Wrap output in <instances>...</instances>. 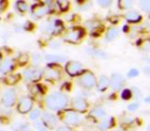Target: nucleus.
Instances as JSON below:
<instances>
[{
	"label": "nucleus",
	"mask_w": 150,
	"mask_h": 131,
	"mask_svg": "<svg viewBox=\"0 0 150 131\" xmlns=\"http://www.w3.org/2000/svg\"><path fill=\"white\" fill-rule=\"evenodd\" d=\"M56 131H71V129L68 126H60L57 128Z\"/></svg>",
	"instance_id": "nucleus-45"
},
{
	"label": "nucleus",
	"mask_w": 150,
	"mask_h": 131,
	"mask_svg": "<svg viewBox=\"0 0 150 131\" xmlns=\"http://www.w3.org/2000/svg\"><path fill=\"white\" fill-rule=\"evenodd\" d=\"M115 124V121H114V118L113 117H105L103 118V120L101 121L100 123L98 124V129L102 131H106L108 129L112 128Z\"/></svg>",
	"instance_id": "nucleus-18"
},
{
	"label": "nucleus",
	"mask_w": 150,
	"mask_h": 131,
	"mask_svg": "<svg viewBox=\"0 0 150 131\" xmlns=\"http://www.w3.org/2000/svg\"><path fill=\"white\" fill-rule=\"evenodd\" d=\"M65 71L71 77H76V76L81 75L86 70H84L83 64L81 62H76V60H71V62H68L66 64Z\"/></svg>",
	"instance_id": "nucleus-7"
},
{
	"label": "nucleus",
	"mask_w": 150,
	"mask_h": 131,
	"mask_svg": "<svg viewBox=\"0 0 150 131\" xmlns=\"http://www.w3.org/2000/svg\"><path fill=\"white\" fill-rule=\"evenodd\" d=\"M2 131H4V130H2Z\"/></svg>",
	"instance_id": "nucleus-51"
},
{
	"label": "nucleus",
	"mask_w": 150,
	"mask_h": 131,
	"mask_svg": "<svg viewBox=\"0 0 150 131\" xmlns=\"http://www.w3.org/2000/svg\"><path fill=\"white\" fill-rule=\"evenodd\" d=\"M42 30H43L45 33H50L52 34V35H58V34H61L64 30V26H63V23L60 21V20H50L47 21V23H45L42 27Z\"/></svg>",
	"instance_id": "nucleus-6"
},
{
	"label": "nucleus",
	"mask_w": 150,
	"mask_h": 131,
	"mask_svg": "<svg viewBox=\"0 0 150 131\" xmlns=\"http://www.w3.org/2000/svg\"><path fill=\"white\" fill-rule=\"evenodd\" d=\"M71 106H72V109L75 111H77L79 113H84L88 110V100L84 97H81V96H76L72 99L71 102Z\"/></svg>",
	"instance_id": "nucleus-10"
},
{
	"label": "nucleus",
	"mask_w": 150,
	"mask_h": 131,
	"mask_svg": "<svg viewBox=\"0 0 150 131\" xmlns=\"http://www.w3.org/2000/svg\"><path fill=\"white\" fill-rule=\"evenodd\" d=\"M144 102H145L146 104H150V94L147 96V97H145V98H144Z\"/></svg>",
	"instance_id": "nucleus-46"
},
{
	"label": "nucleus",
	"mask_w": 150,
	"mask_h": 131,
	"mask_svg": "<svg viewBox=\"0 0 150 131\" xmlns=\"http://www.w3.org/2000/svg\"><path fill=\"white\" fill-rule=\"evenodd\" d=\"M125 78L119 73H113L110 77V87L114 91H118L125 86Z\"/></svg>",
	"instance_id": "nucleus-11"
},
{
	"label": "nucleus",
	"mask_w": 150,
	"mask_h": 131,
	"mask_svg": "<svg viewBox=\"0 0 150 131\" xmlns=\"http://www.w3.org/2000/svg\"><path fill=\"white\" fill-rule=\"evenodd\" d=\"M58 9H60L61 11H67L70 6L69 0H54Z\"/></svg>",
	"instance_id": "nucleus-26"
},
{
	"label": "nucleus",
	"mask_w": 150,
	"mask_h": 131,
	"mask_svg": "<svg viewBox=\"0 0 150 131\" xmlns=\"http://www.w3.org/2000/svg\"><path fill=\"white\" fill-rule=\"evenodd\" d=\"M15 8L17 9L19 13H26L29 11V5L26 2L25 0H17L15 3Z\"/></svg>",
	"instance_id": "nucleus-24"
},
{
	"label": "nucleus",
	"mask_w": 150,
	"mask_h": 131,
	"mask_svg": "<svg viewBox=\"0 0 150 131\" xmlns=\"http://www.w3.org/2000/svg\"><path fill=\"white\" fill-rule=\"evenodd\" d=\"M40 115H41V111H40L39 109H34V110H32L31 112H30L29 119L32 121H35L39 118Z\"/></svg>",
	"instance_id": "nucleus-30"
},
{
	"label": "nucleus",
	"mask_w": 150,
	"mask_h": 131,
	"mask_svg": "<svg viewBox=\"0 0 150 131\" xmlns=\"http://www.w3.org/2000/svg\"><path fill=\"white\" fill-rule=\"evenodd\" d=\"M106 111L102 108V106H95L94 109H92V111L90 112V116L95 118L96 120H101V119L106 117Z\"/></svg>",
	"instance_id": "nucleus-20"
},
{
	"label": "nucleus",
	"mask_w": 150,
	"mask_h": 131,
	"mask_svg": "<svg viewBox=\"0 0 150 131\" xmlns=\"http://www.w3.org/2000/svg\"><path fill=\"white\" fill-rule=\"evenodd\" d=\"M134 2H135V0H118L117 5H118V8L121 11H129L133 7Z\"/></svg>",
	"instance_id": "nucleus-25"
},
{
	"label": "nucleus",
	"mask_w": 150,
	"mask_h": 131,
	"mask_svg": "<svg viewBox=\"0 0 150 131\" xmlns=\"http://www.w3.org/2000/svg\"><path fill=\"white\" fill-rule=\"evenodd\" d=\"M32 60H33L34 64H39L40 62L43 60V58H42V56L40 55V54H33L32 55Z\"/></svg>",
	"instance_id": "nucleus-39"
},
{
	"label": "nucleus",
	"mask_w": 150,
	"mask_h": 131,
	"mask_svg": "<svg viewBox=\"0 0 150 131\" xmlns=\"http://www.w3.org/2000/svg\"><path fill=\"white\" fill-rule=\"evenodd\" d=\"M43 76L48 81H58L62 77V72L56 64H47L43 70Z\"/></svg>",
	"instance_id": "nucleus-8"
},
{
	"label": "nucleus",
	"mask_w": 150,
	"mask_h": 131,
	"mask_svg": "<svg viewBox=\"0 0 150 131\" xmlns=\"http://www.w3.org/2000/svg\"><path fill=\"white\" fill-rule=\"evenodd\" d=\"M2 113V106H1V104H0V114Z\"/></svg>",
	"instance_id": "nucleus-49"
},
{
	"label": "nucleus",
	"mask_w": 150,
	"mask_h": 131,
	"mask_svg": "<svg viewBox=\"0 0 150 131\" xmlns=\"http://www.w3.org/2000/svg\"><path fill=\"white\" fill-rule=\"evenodd\" d=\"M33 109V100L30 97H22L18 104V112L21 114H27Z\"/></svg>",
	"instance_id": "nucleus-14"
},
{
	"label": "nucleus",
	"mask_w": 150,
	"mask_h": 131,
	"mask_svg": "<svg viewBox=\"0 0 150 131\" xmlns=\"http://www.w3.org/2000/svg\"><path fill=\"white\" fill-rule=\"evenodd\" d=\"M62 120L66 125H78L82 119L79 112L72 109V110H65L63 112Z\"/></svg>",
	"instance_id": "nucleus-5"
},
{
	"label": "nucleus",
	"mask_w": 150,
	"mask_h": 131,
	"mask_svg": "<svg viewBox=\"0 0 150 131\" xmlns=\"http://www.w3.org/2000/svg\"><path fill=\"white\" fill-rule=\"evenodd\" d=\"M113 131H123V130H121V129H115V130H113Z\"/></svg>",
	"instance_id": "nucleus-50"
},
{
	"label": "nucleus",
	"mask_w": 150,
	"mask_h": 131,
	"mask_svg": "<svg viewBox=\"0 0 150 131\" xmlns=\"http://www.w3.org/2000/svg\"><path fill=\"white\" fill-rule=\"evenodd\" d=\"M50 46L52 48V49H57V48H59V47H61V43H60V41H52V43L50 44Z\"/></svg>",
	"instance_id": "nucleus-43"
},
{
	"label": "nucleus",
	"mask_w": 150,
	"mask_h": 131,
	"mask_svg": "<svg viewBox=\"0 0 150 131\" xmlns=\"http://www.w3.org/2000/svg\"><path fill=\"white\" fill-rule=\"evenodd\" d=\"M16 62L13 58H5L0 64V73L2 74H8L15 69Z\"/></svg>",
	"instance_id": "nucleus-15"
},
{
	"label": "nucleus",
	"mask_w": 150,
	"mask_h": 131,
	"mask_svg": "<svg viewBox=\"0 0 150 131\" xmlns=\"http://www.w3.org/2000/svg\"><path fill=\"white\" fill-rule=\"evenodd\" d=\"M146 131H150V124L147 126V128H146Z\"/></svg>",
	"instance_id": "nucleus-48"
},
{
	"label": "nucleus",
	"mask_w": 150,
	"mask_h": 131,
	"mask_svg": "<svg viewBox=\"0 0 150 131\" xmlns=\"http://www.w3.org/2000/svg\"><path fill=\"white\" fill-rule=\"evenodd\" d=\"M18 60H19V62H20V64H21V66H24V64H26L28 62L29 57H28L27 54H22L20 57H18Z\"/></svg>",
	"instance_id": "nucleus-38"
},
{
	"label": "nucleus",
	"mask_w": 150,
	"mask_h": 131,
	"mask_svg": "<svg viewBox=\"0 0 150 131\" xmlns=\"http://www.w3.org/2000/svg\"><path fill=\"white\" fill-rule=\"evenodd\" d=\"M112 2H113V0H97V3H98L101 7H103V8H108V7H110Z\"/></svg>",
	"instance_id": "nucleus-31"
},
{
	"label": "nucleus",
	"mask_w": 150,
	"mask_h": 131,
	"mask_svg": "<svg viewBox=\"0 0 150 131\" xmlns=\"http://www.w3.org/2000/svg\"><path fill=\"white\" fill-rule=\"evenodd\" d=\"M110 86V79L106 76H100L99 80L97 81V90L100 92H104L107 90V88Z\"/></svg>",
	"instance_id": "nucleus-19"
},
{
	"label": "nucleus",
	"mask_w": 150,
	"mask_h": 131,
	"mask_svg": "<svg viewBox=\"0 0 150 131\" xmlns=\"http://www.w3.org/2000/svg\"><path fill=\"white\" fill-rule=\"evenodd\" d=\"M78 84L84 89H92L97 85V79L94 73L91 71H84L78 79Z\"/></svg>",
	"instance_id": "nucleus-3"
},
{
	"label": "nucleus",
	"mask_w": 150,
	"mask_h": 131,
	"mask_svg": "<svg viewBox=\"0 0 150 131\" xmlns=\"http://www.w3.org/2000/svg\"><path fill=\"white\" fill-rule=\"evenodd\" d=\"M44 60L48 62H54V64H57V62H66L67 57L64 55H60V54H45L44 56Z\"/></svg>",
	"instance_id": "nucleus-22"
},
{
	"label": "nucleus",
	"mask_w": 150,
	"mask_h": 131,
	"mask_svg": "<svg viewBox=\"0 0 150 131\" xmlns=\"http://www.w3.org/2000/svg\"><path fill=\"white\" fill-rule=\"evenodd\" d=\"M30 127L27 123H20V124L17 125L16 127V130L17 131H29Z\"/></svg>",
	"instance_id": "nucleus-34"
},
{
	"label": "nucleus",
	"mask_w": 150,
	"mask_h": 131,
	"mask_svg": "<svg viewBox=\"0 0 150 131\" xmlns=\"http://www.w3.org/2000/svg\"><path fill=\"white\" fill-rule=\"evenodd\" d=\"M8 7V0H0V15L3 13Z\"/></svg>",
	"instance_id": "nucleus-35"
},
{
	"label": "nucleus",
	"mask_w": 150,
	"mask_h": 131,
	"mask_svg": "<svg viewBox=\"0 0 150 131\" xmlns=\"http://www.w3.org/2000/svg\"><path fill=\"white\" fill-rule=\"evenodd\" d=\"M139 6L144 13H150V0H139Z\"/></svg>",
	"instance_id": "nucleus-28"
},
{
	"label": "nucleus",
	"mask_w": 150,
	"mask_h": 131,
	"mask_svg": "<svg viewBox=\"0 0 150 131\" xmlns=\"http://www.w3.org/2000/svg\"><path fill=\"white\" fill-rule=\"evenodd\" d=\"M20 80V75H13V74H9L7 75V77L4 79V82L6 84H9V85H13V84L18 83V81Z\"/></svg>",
	"instance_id": "nucleus-27"
},
{
	"label": "nucleus",
	"mask_w": 150,
	"mask_h": 131,
	"mask_svg": "<svg viewBox=\"0 0 150 131\" xmlns=\"http://www.w3.org/2000/svg\"><path fill=\"white\" fill-rule=\"evenodd\" d=\"M23 77L28 82H37L43 76V70L39 67H29L23 71Z\"/></svg>",
	"instance_id": "nucleus-4"
},
{
	"label": "nucleus",
	"mask_w": 150,
	"mask_h": 131,
	"mask_svg": "<svg viewBox=\"0 0 150 131\" xmlns=\"http://www.w3.org/2000/svg\"><path fill=\"white\" fill-rule=\"evenodd\" d=\"M50 13V9L45 3H36L31 7V15L34 19L38 20L44 18Z\"/></svg>",
	"instance_id": "nucleus-9"
},
{
	"label": "nucleus",
	"mask_w": 150,
	"mask_h": 131,
	"mask_svg": "<svg viewBox=\"0 0 150 131\" xmlns=\"http://www.w3.org/2000/svg\"><path fill=\"white\" fill-rule=\"evenodd\" d=\"M139 74H140V72H139V70L138 69H135V68H133V69H131L129 72H127V78H136V77H138L139 76Z\"/></svg>",
	"instance_id": "nucleus-33"
},
{
	"label": "nucleus",
	"mask_w": 150,
	"mask_h": 131,
	"mask_svg": "<svg viewBox=\"0 0 150 131\" xmlns=\"http://www.w3.org/2000/svg\"><path fill=\"white\" fill-rule=\"evenodd\" d=\"M138 109H139V104L138 102H133V104H129L127 106V111H129V112H135Z\"/></svg>",
	"instance_id": "nucleus-41"
},
{
	"label": "nucleus",
	"mask_w": 150,
	"mask_h": 131,
	"mask_svg": "<svg viewBox=\"0 0 150 131\" xmlns=\"http://www.w3.org/2000/svg\"><path fill=\"white\" fill-rule=\"evenodd\" d=\"M86 28L91 30L93 34L96 33V35H100V33L103 31V26L99 21H95V20H91V21L86 23Z\"/></svg>",
	"instance_id": "nucleus-17"
},
{
	"label": "nucleus",
	"mask_w": 150,
	"mask_h": 131,
	"mask_svg": "<svg viewBox=\"0 0 150 131\" xmlns=\"http://www.w3.org/2000/svg\"><path fill=\"white\" fill-rule=\"evenodd\" d=\"M69 98L63 92H52L48 94L45 99V104L50 111H61L68 106Z\"/></svg>",
	"instance_id": "nucleus-1"
},
{
	"label": "nucleus",
	"mask_w": 150,
	"mask_h": 131,
	"mask_svg": "<svg viewBox=\"0 0 150 131\" xmlns=\"http://www.w3.org/2000/svg\"><path fill=\"white\" fill-rule=\"evenodd\" d=\"M125 19L127 23L131 24H138L142 21V15L138 13L137 11H129L125 15Z\"/></svg>",
	"instance_id": "nucleus-16"
},
{
	"label": "nucleus",
	"mask_w": 150,
	"mask_h": 131,
	"mask_svg": "<svg viewBox=\"0 0 150 131\" xmlns=\"http://www.w3.org/2000/svg\"><path fill=\"white\" fill-rule=\"evenodd\" d=\"M143 72L146 76L150 77V66H145V67L143 68Z\"/></svg>",
	"instance_id": "nucleus-44"
},
{
	"label": "nucleus",
	"mask_w": 150,
	"mask_h": 131,
	"mask_svg": "<svg viewBox=\"0 0 150 131\" xmlns=\"http://www.w3.org/2000/svg\"><path fill=\"white\" fill-rule=\"evenodd\" d=\"M118 36H119V30L117 29L116 27H111L107 30L105 38H106L107 41L111 42V41H113V40L116 39Z\"/></svg>",
	"instance_id": "nucleus-23"
},
{
	"label": "nucleus",
	"mask_w": 150,
	"mask_h": 131,
	"mask_svg": "<svg viewBox=\"0 0 150 131\" xmlns=\"http://www.w3.org/2000/svg\"><path fill=\"white\" fill-rule=\"evenodd\" d=\"M40 89H41V86L40 85H38V84H34L33 86L31 87V93L32 94H36V93H38V92H40Z\"/></svg>",
	"instance_id": "nucleus-42"
},
{
	"label": "nucleus",
	"mask_w": 150,
	"mask_h": 131,
	"mask_svg": "<svg viewBox=\"0 0 150 131\" xmlns=\"http://www.w3.org/2000/svg\"><path fill=\"white\" fill-rule=\"evenodd\" d=\"M120 96L123 100H129L133 97V91H132V89H129V88H125V89L121 91Z\"/></svg>",
	"instance_id": "nucleus-29"
},
{
	"label": "nucleus",
	"mask_w": 150,
	"mask_h": 131,
	"mask_svg": "<svg viewBox=\"0 0 150 131\" xmlns=\"http://www.w3.org/2000/svg\"><path fill=\"white\" fill-rule=\"evenodd\" d=\"M41 122L43 125L48 129H54L58 125V118L52 113L45 112L43 115H41Z\"/></svg>",
	"instance_id": "nucleus-12"
},
{
	"label": "nucleus",
	"mask_w": 150,
	"mask_h": 131,
	"mask_svg": "<svg viewBox=\"0 0 150 131\" xmlns=\"http://www.w3.org/2000/svg\"><path fill=\"white\" fill-rule=\"evenodd\" d=\"M2 54H1V53H0V64H1V62H2Z\"/></svg>",
	"instance_id": "nucleus-47"
},
{
	"label": "nucleus",
	"mask_w": 150,
	"mask_h": 131,
	"mask_svg": "<svg viewBox=\"0 0 150 131\" xmlns=\"http://www.w3.org/2000/svg\"><path fill=\"white\" fill-rule=\"evenodd\" d=\"M86 53L90 54L93 57L103 58V60L108 58V54H107L106 52L101 49H96V48H86Z\"/></svg>",
	"instance_id": "nucleus-21"
},
{
	"label": "nucleus",
	"mask_w": 150,
	"mask_h": 131,
	"mask_svg": "<svg viewBox=\"0 0 150 131\" xmlns=\"http://www.w3.org/2000/svg\"><path fill=\"white\" fill-rule=\"evenodd\" d=\"M132 91H133V96L136 98V99H140L141 98V96H142V92H141V90L139 89L138 87H132Z\"/></svg>",
	"instance_id": "nucleus-36"
},
{
	"label": "nucleus",
	"mask_w": 150,
	"mask_h": 131,
	"mask_svg": "<svg viewBox=\"0 0 150 131\" xmlns=\"http://www.w3.org/2000/svg\"><path fill=\"white\" fill-rule=\"evenodd\" d=\"M84 35H86V31L81 27H72L66 31V33L63 36V40L67 43L78 44L83 39Z\"/></svg>",
	"instance_id": "nucleus-2"
},
{
	"label": "nucleus",
	"mask_w": 150,
	"mask_h": 131,
	"mask_svg": "<svg viewBox=\"0 0 150 131\" xmlns=\"http://www.w3.org/2000/svg\"><path fill=\"white\" fill-rule=\"evenodd\" d=\"M141 49L143 50L144 52H147V53H149V52H150V40L149 39H146V40H144V41L142 42Z\"/></svg>",
	"instance_id": "nucleus-32"
},
{
	"label": "nucleus",
	"mask_w": 150,
	"mask_h": 131,
	"mask_svg": "<svg viewBox=\"0 0 150 131\" xmlns=\"http://www.w3.org/2000/svg\"><path fill=\"white\" fill-rule=\"evenodd\" d=\"M34 127H35L36 131H47V128L44 126L42 122H35L34 123Z\"/></svg>",
	"instance_id": "nucleus-37"
},
{
	"label": "nucleus",
	"mask_w": 150,
	"mask_h": 131,
	"mask_svg": "<svg viewBox=\"0 0 150 131\" xmlns=\"http://www.w3.org/2000/svg\"><path fill=\"white\" fill-rule=\"evenodd\" d=\"M91 6H92V2H91L90 0H86V2L81 3V4L79 5V9L80 11H86V9H88Z\"/></svg>",
	"instance_id": "nucleus-40"
},
{
	"label": "nucleus",
	"mask_w": 150,
	"mask_h": 131,
	"mask_svg": "<svg viewBox=\"0 0 150 131\" xmlns=\"http://www.w3.org/2000/svg\"><path fill=\"white\" fill-rule=\"evenodd\" d=\"M17 100V93L13 89H8L4 92L2 97V104L5 108H11L16 104Z\"/></svg>",
	"instance_id": "nucleus-13"
}]
</instances>
